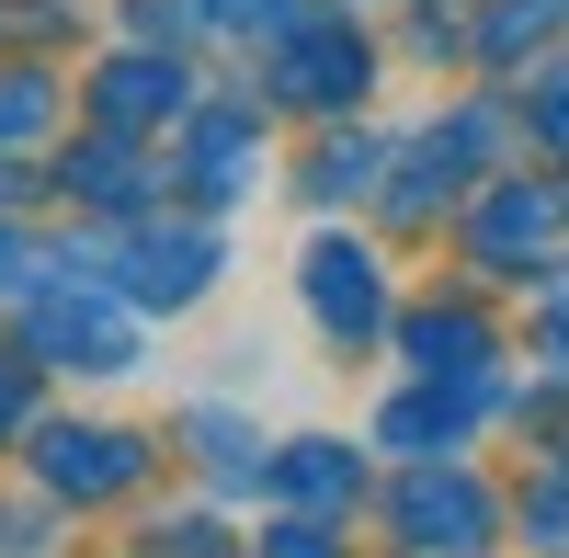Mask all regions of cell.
<instances>
[{"label":"cell","instance_id":"6da1fadb","mask_svg":"<svg viewBox=\"0 0 569 558\" xmlns=\"http://www.w3.org/2000/svg\"><path fill=\"white\" fill-rule=\"evenodd\" d=\"M308 308H319L330 342H376V319H388V273H376V251L319 240L308 251Z\"/></svg>","mask_w":569,"mask_h":558},{"label":"cell","instance_id":"7a4b0ae2","mask_svg":"<svg viewBox=\"0 0 569 558\" xmlns=\"http://www.w3.org/2000/svg\"><path fill=\"white\" fill-rule=\"evenodd\" d=\"M34 342H46V365H80V377H126V365H137V331L114 308H91V297H46Z\"/></svg>","mask_w":569,"mask_h":558},{"label":"cell","instance_id":"3957f363","mask_svg":"<svg viewBox=\"0 0 569 558\" xmlns=\"http://www.w3.org/2000/svg\"><path fill=\"white\" fill-rule=\"evenodd\" d=\"M34 456H46V479H58L69 501H103V490H126L137 468H149V445H137V434H103V422H58Z\"/></svg>","mask_w":569,"mask_h":558},{"label":"cell","instance_id":"277c9868","mask_svg":"<svg viewBox=\"0 0 569 558\" xmlns=\"http://www.w3.org/2000/svg\"><path fill=\"white\" fill-rule=\"evenodd\" d=\"M126 286L149 297V308H182V297H206V286H217V240H206V228H137V251H126Z\"/></svg>","mask_w":569,"mask_h":558},{"label":"cell","instance_id":"5b68a950","mask_svg":"<svg viewBox=\"0 0 569 558\" xmlns=\"http://www.w3.org/2000/svg\"><path fill=\"white\" fill-rule=\"evenodd\" d=\"M399 525H410V547H433V558H479L490 547V501L467 479H410L399 490Z\"/></svg>","mask_w":569,"mask_h":558},{"label":"cell","instance_id":"8992f818","mask_svg":"<svg viewBox=\"0 0 569 558\" xmlns=\"http://www.w3.org/2000/svg\"><path fill=\"white\" fill-rule=\"evenodd\" d=\"M273 91H297V103H342V91H365V46L342 23H297L273 58Z\"/></svg>","mask_w":569,"mask_h":558},{"label":"cell","instance_id":"52a82bcc","mask_svg":"<svg viewBox=\"0 0 569 558\" xmlns=\"http://www.w3.org/2000/svg\"><path fill=\"white\" fill-rule=\"evenodd\" d=\"M547 217H558V206L536 195V182H512V195H490V206H479V228H467V240H479V262H490V273H525V251L547 240Z\"/></svg>","mask_w":569,"mask_h":558},{"label":"cell","instance_id":"ba28073f","mask_svg":"<svg viewBox=\"0 0 569 558\" xmlns=\"http://www.w3.org/2000/svg\"><path fill=\"white\" fill-rule=\"evenodd\" d=\"M490 410V388H410L399 410H388V445H410V456H445L467 422Z\"/></svg>","mask_w":569,"mask_h":558},{"label":"cell","instance_id":"9c48e42d","mask_svg":"<svg viewBox=\"0 0 569 558\" xmlns=\"http://www.w3.org/2000/svg\"><path fill=\"white\" fill-rule=\"evenodd\" d=\"M410 365H433V377H479V365H490V331H479L467 308H421V319H410Z\"/></svg>","mask_w":569,"mask_h":558},{"label":"cell","instance_id":"30bf717a","mask_svg":"<svg viewBox=\"0 0 569 558\" xmlns=\"http://www.w3.org/2000/svg\"><path fill=\"white\" fill-rule=\"evenodd\" d=\"M353 479H365V468H353L330 434H308V445H284V456H273V490H308V501H342Z\"/></svg>","mask_w":569,"mask_h":558},{"label":"cell","instance_id":"8fae6325","mask_svg":"<svg viewBox=\"0 0 569 558\" xmlns=\"http://www.w3.org/2000/svg\"><path fill=\"white\" fill-rule=\"evenodd\" d=\"M103 103H114V114H160V103H182V69H160V58H126Z\"/></svg>","mask_w":569,"mask_h":558},{"label":"cell","instance_id":"7c38bea8","mask_svg":"<svg viewBox=\"0 0 569 558\" xmlns=\"http://www.w3.org/2000/svg\"><path fill=\"white\" fill-rule=\"evenodd\" d=\"M251 182V137H240V114H206V195H240Z\"/></svg>","mask_w":569,"mask_h":558},{"label":"cell","instance_id":"4fadbf2b","mask_svg":"<svg viewBox=\"0 0 569 558\" xmlns=\"http://www.w3.org/2000/svg\"><path fill=\"white\" fill-rule=\"evenodd\" d=\"M194 445L217 479H251V422H228V410H194Z\"/></svg>","mask_w":569,"mask_h":558},{"label":"cell","instance_id":"5bb4252c","mask_svg":"<svg viewBox=\"0 0 569 558\" xmlns=\"http://www.w3.org/2000/svg\"><path fill=\"white\" fill-rule=\"evenodd\" d=\"M69 182H80L91 206H137V160H126V149H91V160H80Z\"/></svg>","mask_w":569,"mask_h":558},{"label":"cell","instance_id":"9a60e30c","mask_svg":"<svg viewBox=\"0 0 569 558\" xmlns=\"http://www.w3.org/2000/svg\"><path fill=\"white\" fill-rule=\"evenodd\" d=\"M365 160H376V149H365V137H353V149H330V160H319L308 182H319V195H365V182H376Z\"/></svg>","mask_w":569,"mask_h":558},{"label":"cell","instance_id":"2e32d148","mask_svg":"<svg viewBox=\"0 0 569 558\" xmlns=\"http://www.w3.org/2000/svg\"><path fill=\"white\" fill-rule=\"evenodd\" d=\"M262 558H330V536H319V525H273V547H262Z\"/></svg>","mask_w":569,"mask_h":558},{"label":"cell","instance_id":"e0dca14e","mask_svg":"<svg viewBox=\"0 0 569 558\" xmlns=\"http://www.w3.org/2000/svg\"><path fill=\"white\" fill-rule=\"evenodd\" d=\"M206 12H228V23H273L284 0H206Z\"/></svg>","mask_w":569,"mask_h":558},{"label":"cell","instance_id":"ac0fdd59","mask_svg":"<svg viewBox=\"0 0 569 558\" xmlns=\"http://www.w3.org/2000/svg\"><path fill=\"white\" fill-rule=\"evenodd\" d=\"M171 536H182V547H160V558H217V547H206L217 525H171Z\"/></svg>","mask_w":569,"mask_h":558},{"label":"cell","instance_id":"d6986e66","mask_svg":"<svg viewBox=\"0 0 569 558\" xmlns=\"http://www.w3.org/2000/svg\"><path fill=\"white\" fill-rule=\"evenodd\" d=\"M23 422V377H0V434H12Z\"/></svg>","mask_w":569,"mask_h":558},{"label":"cell","instance_id":"ffe728a7","mask_svg":"<svg viewBox=\"0 0 569 558\" xmlns=\"http://www.w3.org/2000/svg\"><path fill=\"white\" fill-rule=\"evenodd\" d=\"M0 286H23V240H0Z\"/></svg>","mask_w":569,"mask_h":558}]
</instances>
